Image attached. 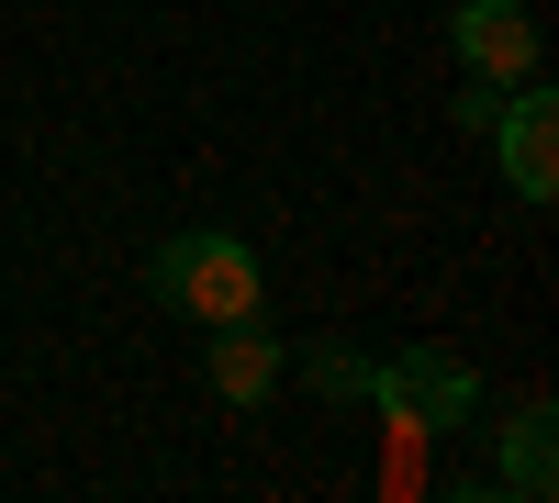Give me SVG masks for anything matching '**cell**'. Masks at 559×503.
<instances>
[{"instance_id":"obj_4","label":"cell","mask_w":559,"mask_h":503,"mask_svg":"<svg viewBox=\"0 0 559 503\" xmlns=\"http://www.w3.org/2000/svg\"><path fill=\"white\" fill-rule=\"evenodd\" d=\"M448 45H459V68L492 79V89L537 79V23H526V0H459V12H448Z\"/></svg>"},{"instance_id":"obj_8","label":"cell","mask_w":559,"mask_h":503,"mask_svg":"<svg viewBox=\"0 0 559 503\" xmlns=\"http://www.w3.org/2000/svg\"><path fill=\"white\" fill-rule=\"evenodd\" d=\"M492 112H503V89H492V79H471V89H459V123H471V134H492Z\"/></svg>"},{"instance_id":"obj_2","label":"cell","mask_w":559,"mask_h":503,"mask_svg":"<svg viewBox=\"0 0 559 503\" xmlns=\"http://www.w3.org/2000/svg\"><path fill=\"white\" fill-rule=\"evenodd\" d=\"M358 403L403 447H426V436H448V426L481 415V381H471V358H448V347H403V358H369V392Z\"/></svg>"},{"instance_id":"obj_5","label":"cell","mask_w":559,"mask_h":503,"mask_svg":"<svg viewBox=\"0 0 559 503\" xmlns=\"http://www.w3.org/2000/svg\"><path fill=\"white\" fill-rule=\"evenodd\" d=\"M202 336H213L202 381H213L224 403H269V392H280V336L258 325V313H236V325H202Z\"/></svg>"},{"instance_id":"obj_3","label":"cell","mask_w":559,"mask_h":503,"mask_svg":"<svg viewBox=\"0 0 559 503\" xmlns=\"http://www.w3.org/2000/svg\"><path fill=\"white\" fill-rule=\"evenodd\" d=\"M492 157H503V179H515V202H559V101H548V79H515V89H503Z\"/></svg>"},{"instance_id":"obj_7","label":"cell","mask_w":559,"mask_h":503,"mask_svg":"<svg viewBox=\"0 0 559 503\" xmlns=\"http://www.w3.org/2000/svg\"><path fill=\"white\" fill-rule=\"evenodd\" d=\"M313 392H324V403H358V392H369V358H358V347H324V358H313Z\"/></svg>"},{"instance_id":"obj_6","label":"cell","mask_w":559,"mask_h":503,"mask_svg":"<svg viewBox=\"0 0 559 503\" xmlns=\"http://www.w3.org/2000/svg\"><path fill=\"white\" fill-rule=\"evenodd\" d=\"M471 492H503V503H548L559 492V415H548V403H526V415L503 426V470L471 481Z\"/></svg>"},{"instance_id":"obj_1","label":"cell","mask_w":559,"mask_h":503,"mask_svg":"<svg viewBox=\"0 0 559 503\" xmlns=\"http://www.w3.org/2000/svg\"><path fill=\"white\" fill-rule=\"evenodd\" d=\"M146 291L179 313V325H236V313H258V247L224 236V224H191V236H168L146 258Z\"/></svg>"}]
</instances>
